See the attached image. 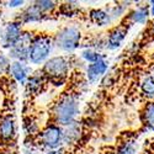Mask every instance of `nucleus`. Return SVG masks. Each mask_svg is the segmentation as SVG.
Listing matches in <instances>:
<instances>
[{"label":"nucleus","mask_w":154,"mask_h":154,"mask_svg":"<svg viewBox=\"0 0 154 154\" xmlns=\"http://www.w3.org/2000/svg\"><path fill=\"white\" fill-rule=\"evenodd\" d=\"M79 113V102L72 94L62 96L53 106L52 115L58 125L67 126L75 122L76 115Z\"/></svg>","instance_id":"obj_1"},{"label":"nucleus","mask_w":154,"mask_h":154,"mask_svg":"<svg viewBox=\"0 0 154 154\" xmlns=\"http://www.w3.org/2000/svg\"><path fill=\"white\" fill-rule=\"evenodd\" d=\"M69 72V62L66 57H53L46 60L42 68L45 78L56 85H60Z\"/></svg>","instance_id":"obj_2"},{"label":"nucleus","mask_w":154,"mask_h":154,"mask_svg":"<svg viewBox=\"0 0 154 154\" xmlns=\"http://www.w3.org/2000/svg\"><path fill=\"white\" fill-rule=\"evenodd\" d=\"M51 49H52V40H51L49 36L46 35L35 36L29 49V60L32 64L43 63L48 58Z\"/></svg>","instance_id":"obj_3"},{"label":"nucleus","mask_w":154,"mask_h":154,"mask_svg":"<svg viewBox=\"0 0 154 154\" xmlns=\"http://www.w3.org/2000/svg\"><path fill=\"white\" fill-rule=\"evenodd\" d=\"M54 42L57 47L63 51H67V52L74 51L75 48H78L80 42V31L75 26H67L57 33Z\"/></svg>","instance_id":"obj_4"},{"label":"nucleus","mask_w":154,"mask_h":154,"mask_svg":"<svg viewBox=\"0 0 154 154\" xmlns=\"http://www.w3.org/2000/svg\"><path fill=\"white\" fill-rule=\"evenodd\" d=\"M40 143L49 150L57 149L62 143V128L57 125H49L40 133Z\"/></svg>","instance_id":"obj_5"},{"label":"nucleus","mask_w":154,"mask_h":154,"mask_svg":"<svg viewBox=\"0 0 154 154\" xmlns=\"http://www.w3.org/2000/svg\"><path fill=\"white\" fill-rule=\"evenodd\" d=\"M33 36L31 32H22L16 43L10 48V57L19 62H25L29 59V49L32 43Z\"/></svg>","instance_id":"obj_6"},{"label":"nucleus","mask_w":154,"mask_h":154,"mask_svg":"<svg viewBox=\"0 0 154 154\" xmlns=\"http://www.w3.org/2000/svg\"><path fill=\"white\" fill-rule=\"evenodd\" d=\"M21 23L20 22H10L8 23L3 31V45L6 48H11L16 43L19 37L21 36Z\"/></svg>","instance_id":"obj_7"},{"label":"nucleus","mask_w":154,"mask_h":154,"mask_svg":"<svg viewBox=\"0 0 154 154\" xmlns=\"http://www.w3.org/2000/svg\"><path fill=\"white\" fill-rule=\"evenodd\" d=\"M82 133V126L79 122H73L62 128V143L73 144L79 139Z\"/></svg>","instance_id":"obj_8"},{"label":"nucleus","mask_w":154,"mask_h":154,"mask_svg":"<svg viewBox=\"0 0 154 154\" xmlns=\"http://www.w3.org/2000/svg\"><path fill=\"white\" fill-rule=\"evenodd\" d=\"M9 74L16 82H19V83H26L27 79H29V76H30V70H29V67L23 62L15 60V62L11 63Z\"/></svg>","instance_id":"obj_9"},{"label":"nucleus","mask_w":154,"mask_h":154,"mask_svg":"<svg viewBox=\"0 0 154 154\" xmlns=\"http://www.w3.org/2000/svg\"><path fill=\"white\" fill-rule=\"evenodd\" d=\"M106 70H107V63L105 59H101L96 63L89 64V67L86 69V75H88L89 82L90 83L97 82L106 73Z\"/></svg>","instance_id":"obj_10"},{"label":"nucleus","mask_w":154,"mask_h":154,"mask_svg":"<svg viewBox=\"0 0 154 154\" xmlns=\"http://www.w3.org/2000/svg\"><path fill=\"white\" fill-rule=\"evenodd\" d=\"M46 83V78L45 75L41 73H35L32 75L29 76V79L26 82V86H27V91L31 93L32 95H37L43 90V86Z\"/></svg>","instance_id":"obj_11"},{"label":"nucleus","mask_w":154,"mask_h":154,"mask_svg":"<svg viewBox=\"0 0 154 154\" xmlns=\"http://www.w3.org/2000/svg\"><path fill=\"white\" fill-rule=\"evenodd\" d=\"M127 33V27L126 26H119L115 27L110 33H109V38H107V47L111 49L119 48L120 45L122 43V41L125 40Z\"/></svg>","instance_id":"obj_12"},{"label":"nucleus","mask_w":154,"mask_h":154,"mask_svg":"<svg viewBox=\"0 0 154 154\" xmlns=\"http://www.w3.org/2000/svg\"><path fill=\"white\" fill-rule=\"evenodd\" d=\"M45 17V14L38 9L36 5H31L27 9H25L23 12L20 15V23L21 22H35L40 21Z\"/></svg>","instance_id":"obj_13"},{"label":"nucleus","mask_w":154,"mask_h":154,"mask_svg":"<svg viewBox=\"0 0 154 154\" xmlns=\"http://www.w3.org/2000/svg\"><path fill=\"white\" fill-rule=\"evenodd\" d=\"M15 136V122L11 117H5L0 121V138L10 140Z\"/></svg>","instance_id":"obj_14"},{"label":"nucleus","mask_w":154,"mask_h":154,"mask_svg":"<svg viewBox=\"0 0 154 154\" xmlns=\"http://www.w3.org/2000/svg\"><path fill=\"white\" fill-rule=\"evenodd\" d=\"M140 90L148 97H154V72H149L144 75L140 83Z\"/></svg>","instance_id":"obj_15"},{"label":"nucleus","mask_w":154,"mask_h":154,"mask_svg":"<svg viewBox=\"0 0 154 154\" xmlns=\"http://www.w3.org/2000/svg\"><path fill=\"white\" fill-rule=\"evenodd\" d=\"M90 19L94 23L99 25V26H104L110 22V15L104 10H91L90 11Z\"/></svg>","instance_id":"obj_16"},{"label":"nucleus","mask_w":154,"mask_h":154,"mask_svg":"<svg viewBox=\"0 0 154 154\" xmlns=\"http://www.w3.org/2000/svg\"><path fill=\"white\" fill-rule=\"evenodd\" d=\"M143 119H144V123L149 130H154V102L147 105L144 113H143Z\"/></svg>","instance_id":"obj_17"},{"label":"nucleus","mask_w":154,"mask_h":154,"mask_svg":"<svg viewBox=\"0 0 154 154\" xmlns=\"http://www.w3.org/2000/svg\"><path fill=\"white\" fill-rule=\"evenodd\" d=\"M82 57L88 60V62H90V63H96L101 59H104V56L97 53V52H94L93 49H85L83 51V53H82Z\"/></svg>","instance_id":"obj_18"},{"label":"nucleus","mask_w":154,"mask_h":154,"mask_svg":"<svg viewBox=\"0 0 154 154\" xmlns=\"http://www.w3.org/2000/svg\"><path fill=\"white\" fill-rule=\"evenodd\" d=\"M148 15V9L147 8H138L136 11L132 12L131 20L133 22H144Z\"/></svg>","instance_id":"obj_19"},{"label":"nucleus","mask_w":154,"mask_h":154,"mask_svg":"<svg viewBox=\"0 0 154 154\" xmlns=\"http://www.w3.org/2000/svg\"><path fill=\"white\" fill-rule=\"evenodd\" d=\"M10 66H11V63H10L9 57H6L3 53H0V76H4L6 74H9Z\"/></svg>","instance_id":"obj_20"},{"label":"nucleus","mask_w":154,"mask_h":154,"mask_svg":"<svg viewBox=\"0 0 154 154\" xmlns=\"http://www.w3.org/2000/svg\"><path fill=\"white\" fill-rule=\"evenodd\" d=\"M116 154H136V147L133 142H126L120 146V148L117 149Z\"/></svg>","instance_id":"obj_21"},{"label":"nucleus","mask_w":154,"mask_h":154,"mask_svg":"<svg viewBox=\"0 0 154 154\" xmlns=\"http://www.w3.org/2000/svg\"><path fill=\"white\" fill-rule=\"evenodd\" d=\"M35 5L40 9L43 14L45 12H49L56 8V3L54 2H36Z\"/></svg>","instance_id":"obj_22"},{"label":"nucleus","mask_w":154,"mask_h":154,"mask_svg":"<svg viewBox=\"0 0 154 154\" xmlns=\"http://www.w3.org/2000/svg\"><path fill=\"white\" fill-rule=\"evenodd\" d=\"M8 4H9V6H10V8H15V6L22 5L23 3H22V2H10V3H8Z\"/></svg>","instance_id":"obj_23"},{"label":"nucleus","mask_w":154,"mask_h":154,"mask_svg":"<svg viewBox=\"0 0 154 154\" xmlns=\"http://www.w3.org/2000/svg\"><path fill=\"white\" fill-rule=\"evenodd\" d=\"M48 154H63V153H62V150H57V149H54V150H49Z\"/></svg>","instance_id":"obj_24"},{"label":"nucleus","mask_w":154,"mask_h":154,"mask_svg":"<svg viewBox=\"0 0 154 154\" xmlns=\"http://www.w3.org/2000/svg\"><path fill=\"white\" fill-rule=\"evenodd\" d=\"M152 4H153V5L150 6V9H152V14L154 15V2H152Z\"/></svg>","instance_id":"obj_25"}]
</instances>
